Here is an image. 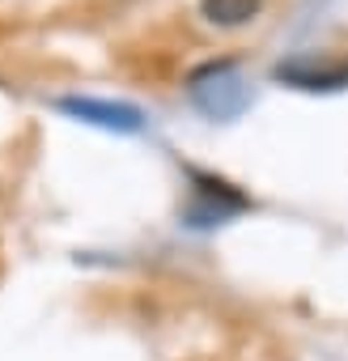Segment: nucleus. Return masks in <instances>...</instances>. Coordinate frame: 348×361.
I'll return each mask as SVG.
<instances>
[{"mask_svg":"<svg viewBox=\"0 0 348 361\" xmlns=\"http://www.w3.org/2000/svg\"><path fill=\"white\" fill-rule=\"evenodd\" d=\"M276 77L280 81H297L302 90H340V85H348V64H327V68H314V64H280Z\"/></svg>","mask_w":348,"mask_h":361,"instance_id":"nucleus-1","label":"nucleus"},{"mask_svg":"<svg viewBox=\"0 0 348 361\" xmlns=\"http://www.w3.org/2000/svg\"><path fill=\"white\" fill-rule=\"evenodd\" d=\"M64 111L85 115V119H94V123H102V128H128V132H132V128L140 123L136 111H128V106H102V102H77V98H68Z\"/></svg>","mask_w":348,"mask_h":361,"instance_id":"nucleus-2","label":"nucleus"},{"mask_svg":"<svg viewBox=\"0 0 348 361\" xmlns=\"http://www.w3.org/2000/svg\"><path fill=\"white\" fill-rule=\"evenodd\" d=\"M259 13V0H204V18L213 26H242Z\"/></svg>","mask_w":348,"mask_h":361,"instance_id":"nucleus-3","label":"nucleus"}]
</instances>
